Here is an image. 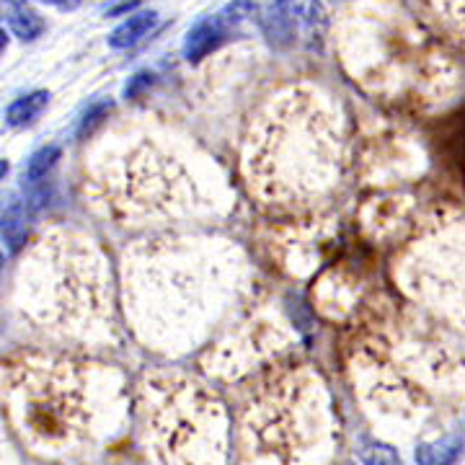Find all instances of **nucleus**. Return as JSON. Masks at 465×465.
I'll return each instance as SVG.
<instances>
[{
  "label": "nucleus",
  "instance_id": "nucleus-4",
  "mask_svg": "<svg viewBox=\"0 0 465 465\" xmlns=\"http://www.w3.org/2000/svg\"><path fill=\"white\" fill-rule=\"evenodd\" d=\"M16 308L34 329L57 339L78 344L106 339L114 287L99 246L63 228L42 232L18 269Z\"/></svg>",
  "mask_w": 465,
  "mask_h": 465
},
{
  "label": "nucleus",
  "instance_id": "nucleus-16",
  "mask_svg": "<svg viewBox=\"0 0 465 465\" xmlns=\"http://www.w3.org/2000/svg\"><path fill=\"white\" fill-rule=\"evenodd\" d=\"M360 460L365 465H403L396 450L381 440H370V437L362 440V445H360Z\"/></svg>",
  "mask_w": 465,
  "mask_h": 465
},
{
  "label": "nucleus",
  "instance_id": "nucleus-17",
  "mask_svg": "<svg viewBox=\"0 0 465 465\" xmlns=\"http://www.w3.org/2000/svg\"><path fill=\"white\" fill-rule=\"evenodd\" d=\"M8 26H11V32L16 34L18 39H36L39 34L45 32V21H42L39 14H36L34 8H29V5H26L16 18H11Z\"/></svg>",
  "mask_w": 465,
  "mask_h": 465
},
{
  "label": "nucleus",
  "instance_id": "nucleus-22",
  "mask_svg": "<svg viewBox=\"0 0 465 465\" xmlns=\"http://www.w3.org/2000/svg\"><path fill=\"white\" fill-rule=\"evenodd\" d=\"M45 3H52L57 8H75L78 5V0H45Z\"/></svg>",
  "mask_w": 465,
  "mask_h": 465
},
{
  "label": "nucleus",
  "instance_id": "nucleus-19",
  "mask_svg": "<svg viewBox=\"0 0 465 465\" xmlns=\"http://www.w3.org/2000/svg\"><path fill=\"white\" fill-rule=\"evenodd\" d=\"M109 109H112V104H96V106H91V109H88V114L81 119L78 134H81V137H85V134L94 133V127H96V124H101V122L106 119Z\"/></svg>",
  "mask_w": 465,
  "mask_h": 465
},
{
  "label": "nucleus",
  "instance_id": "nucleus-21",
  "mask_svg": "<svg viewBox=\"0 0 465 465\" xmlns=\"http://www.w3.org/2000/svg\"><path fill=\"white\" fill-rule=\"evenodd\" d=\"M153 84V75H148V73H140V75H134L133 84L127 85V96H134L143 85H150Z\"/></svg>",
  "mask_w": 465,
  "mask_h": 465
},
{
  "label": "nucleus",
  "instance_id": "nucleus-1",
  "mask_svg": "<svg viewBox=\"0 0 465 465\" xmlns=\"http://www.w3.org/2000/svg\"><path fill=\"white\" fill-rule=\"evenodd\" d=\"M0 403L26 448L65 458L112 432L124 393L106 367L60 354H24L0 365Z\"/></svg>",
  "mask_w": 465,
  "mask_h": 465
},
{
  "label": "nucleus",
  "instance_id": "nucleus-3",
  "mask_svg": "<svg viewBox=\"0 0 465 465\" xmlns=\"http://www.w3.org/2000/svg\"><path fill=\"white\" fill-rule=\"evenodd\" d=\"M341 153V130L331 106L311 88H290L251 122L243 176L259 200L300 204L336 183Z\"/></svg>",
  "mask_w": 465,
  "mask_h": 465
},
{
  "label": "nucleus",
  "instance_id": "nucleus-9",
  "mask_svg": "<svg viewBox=\"0 0 465 465\" xmlns=\"http://www.w3.org/2000/svg\"><path fill=\"white\" fill-rule=\"evenodd\" d=\"M305 3L308 0H266L262 26L274 47L284 50L298 39L300 24L305 18Z\"/></svg>",
  "mask_w": 465,
  "mask_h": 465
},
{
  "label": "nucleus",
  "instance_id": "nucleus-24",
  "mask_svg": "<svg viewBox=\"0 0 465 465\" xmlns=\"http://www.w3.org/2000/svg\"><path fill=\"white\" fill-rule=\"evenodd\" d=\"M5 45H8V36H5V32L0 29V52L5 50Z\"/></svg>",
  "mask_w": 465,
  "mask_h": 465
},
{
  "label": "nucleus",
  "instance_id": "nucleus-20",
  "mask_svg": "<svg viewBox=\"0 0 465 465\" xmlns=\"http://www.w3.org/2000/svg\"><path fill=\"white\" fill-rule=\"evenodd\" d=\"M24 8H26V0H0V18H3V21H11V18H16Z\"/></svg>",
  "mask_w": 465,
  "mask_h": 465
},
{
  "label": "nucleus",
  "instance_id": "nucleus-5",
  "mask_svg": "<svg viewBox=\"0 0 465 465\" xmlns=\"http://www.w3.org/2000/svg\"><path fill=\"white\" fill-rule=\"evenodd\" d=\"M238 440L243 465H326L336 445L326 385L308 367L269 370L246 393Z\"/></svg>",
  "mask_w": 465,
  "mask_h": 465
},
{
  "label": "nucleus",
  "instance_id": "nucleus-7",
  "mask_svg": "<svg viewBox=\"0 0 465 465\" xmlns=\"http://www.w3.org/2000/svg\"><path fill=\"white\" fill-rule=\"evenodd\" d=\"M137 424L153 463L228 465L231 414L213 388L189 375H145L137 391Z\"/></svg>",
  "mask_w": 465,
  "mask_h": 465
},
{
  "label": "nucleus",
  "instance_id": "nucleus-2",
  "mask_svg": "<svg viewBox=\"0 0 465 465\" xmlns=\"http://www.w3.org/2000/svg\"><path fill=\"white\" fill-rule=\"evenodd\" d=\"M232 251L213 241L161 238L127 253L124 302L134 331L183 349L210 329L232 295Z\"/></svg>",
  "mask_w": 465,
  "mask_h": 465
},
{
  "label": "nucleus",
  "instance_id": "nucleus-13",
  "mask_svg": "<svg viewBox=\"0 0 465 465\" xmlns=\"http://www.w3.org/2000/svg\"><path fill=\"white\" fill-rule=\"evenodd\" d=\"M155 24H158L155 11H137L109 34V47L112 50H130L143 36H148V32H153Z\"/></svg>",
  "mask_w": 465,
  "mask_h": 465
},
{
  "label": "nucleus",
  "instance_id": "nucleus-12",
  "mask_svg": "<svg viewBox=\"0 0 465 465\" xmlns=\"http://www.w3.org/2000/svg\"><path fill=\"white\" fill-rule=\"evenodd\" d=\"M225 34H228V29L223 26V21L217 16L202 18L200 24L186 34L183 57H186L189 63H200V60H204L207 54H213V52L225 42Z\"/></svg>",
  "mask_w": 465,
  "mask_h": 465
},
{
  "label": "nucleus",
  "instance_id": "nucleus-15",
  "mask_svg": "<svg viewBox=\"0 0 465 465\" xmlns=\"http://www.w3.org/2000/svg\"><path fill=\"white\" fill-rule=\"evenodd\" d=\"M47 101H50V94H47V91H34V94L21 96V99H16L8 109H5V122H8L11 127H24V124H29V122H34L36 116L45 112Z\"/></svg>",
  "mask_w": 465,
  "mask_h": 465
},
{
  "label": "nucleus",
  "instance_id": "nucleus-18",
  "mask_svg": "<svg viewBox=\"0 0 465 465\" xmlns=\"http://www.w3.org/2000/svg\"><path fill=\"white\" fill-rule=\"evenodd\" d=\"M253 11H256V3H253V0H232L231 5H225V8L217 14V18H220L223 26L231 32L235 26H241L243 21H249V18L253 16Z\"/></svg>",
  "mask_w": 465,
  "mask_h": 465
},
{
  "label": "nucleus",
  "instance_id": "nucleus-23",
  "mask_svg": "<svg viewBox=\"0 0 465 465\" xmlns=\"http://www.w3.org/2000/svg\"><path fill=\"white\" fill-rule=\"evenodd\" d=\"M5 173H8V161H0V182L5 179Z\"/></svg>",
  "mask_w": 465,
  "mask_h": 465
},
{
  "label": "nucleus",
  "instance_id": "nucleus-8",
  "mask_svg": "<svg viewBox=\"0 0 465 465\" xmlns=\"http://www.w3.org/2000/svg\"><path fill=\"white\" fill-rule=\"evenodd\" d=\"M409 287L430 302H458L463 290V225L450 223L442 246L437 241L416 246Z\"/></svg>",
  "mask_w": 465,
  "mask_h": 465
},
{
  "label": "nucleus",
  "instance_id": "nucleus-6",
  "mask_svg": "<svg viewBox=\"0 0 465 465\" xmlns=\"http://www.w3.org/2000/svg\"><path fill=\"white\" fill-rule=\"evenodd\" d=\"M85 194L124 225H171L207 207L194 171L158 140L133 137L101 153L88 168Z\"/></svg>",
  "mask_w": 465,
  "mask_h": 465
},
{
  "label": "nucleus",
  "instance_id": "nucleus-10",
  "mask_svg": "<svg viewBox=\"0 0 465 465\" xmlns=\"http://www.w3.org/2000/svg\"><path fill=\"white\" fill-rule=\"evenodd\" d=\"M0 241L11 253L26 249L29 241V204L18 194L0 197Z\"/></svg>",
  "mask_w": 465,
  "mask_h": 465
},
{
  "label": "nucleus",
  "instance_id": "nucleus-11",
  "mask_svg": "<svg viewBox=\"0 0 465 465\" xmlns=\"http://www.w3.org/2000/svg\"><path fill=\"white\" fill-rule=\"evenodd\" d=\"M60 161V148L57 145H47V148L36 150L29 163L24 168V189H26V204L29 207H39L47 200V179H50L52 168Z\"/></svg>",
  "mask_w": 465,
  "mask_h": 465
},
{
  "label": "nucleus",
  "instance_id": "nucleus-14",
  "mask_svg": "<svg viewBox=\"0 0 465 465\" xmlns=\"http://www.w3.org/2000/svg\"><path fill=\"white\" fill-rule=\"evenodd\" d=\"M463 452V437L450 434L437 442H424L416 448V463L419 465H452Z\"/></svg>",
  "mask_w": 465,
  "mask_h": 465
},
{
  "label": "nucleus",
  "instance_id": "nucleus-25",
  "mask_svg": "<svg viewBox=\"0 0 465 465\" xmlns=\"http://www.w3.org/2000/svg\"><path fill=\"white\" fill-rule=\"evenodd\" d=\"M0 272H3V256H0Z\"/></svg>",
  "mask_w": 465,
  "mask_h": 465
}]
</instances>
